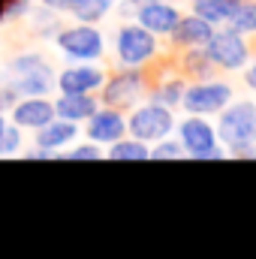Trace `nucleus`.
I'll return each mask as SVG.
<instances>
[{
    "label": "nucleus",
    "instance_id": "nucleus-9",
    "mask_svg": "<svg viewBox=\"0 0 256 259\" xmlns=\"http://www.w3.org/2000/svg\"><path fill=\"white\" fill-rule=\"evenodd\" d=\"M106 69L97 66V61L69 64L58 72V94H97L106 81Z\"/></svg>",
    "mask_w": 256,
    "mask_h": 259
},
{
    "label": "nucleus",
    "instance_id": "nucleus-28",
    "mask_svg": "<svg viewBox=\"0 0 256 259\" xmlns=\"http://www.w3.org/2000/svg\"><path fill=\"white\" fill-rule=\"evenodd\" d=\"M18 100H21V94L15 91V84H12V81H3V84H0V112L9 115V109H12Z\"/></svg>",
    "mask_w": 256,
    "mask_h": 259
},
{
    "label": "nucleus",
    "instance_id": "nucleus-26",
    "mask_svg": "<svg viewBox=\"0 0 256 259\" xmlns=\"http://www.w3.org/2000/svg\"><path fill=\"white\" fill-rule=\"evenodd\" d=\"M64 160H103L106 157V148L97 145V142H81V145H72V148H64L61 151Z\"/></svg>",
    "mask_w": 256,
    "mask_h": 259
},
{
    "label": "nucleus",
    "instance_id": "nucleus-2",
    "mask_svg": "<svg viewBox=\"0 0 256 259\" xmlns=\"http://www.w3.org/2000/svg\"><path fill=\"white\" fill-rule=\"evenodd\" d=\"M115 58L121 66H151L163 58L160 36L139 21H124L115 33Z\"/></svg>",
    "mask_w": 256,
    "mask_h": 259
},
{
    "label": "nucleus",
    "instance_id": "nucleus-15",
    "mask_svg": "<svg viewBox=\"0 0 256 259\" xmlns=\"http://www.w3.org/2000/svg\"><path fill=\"white\" fill-rule=\"evenodd\" d=\"M211 33H214V24H211V21H205L202 15H196V12L181 15V18H178V24H175V30L169 33V39H172V52L205 46V42L211 39Z\"/></svg>",
    "mask_w": 256,
    "mask_h": 259
},
{
    "label": "nucleus",
    "instance_id": "nucleus-18",
    "mask_svg": "<svg viewBox=\"0 0 256 259\" xmlns=\"http://www.w3.org/2000/svg\"><path fill=\"white\" fill-rule=\"evenodd\" d=\"M97 109H100L97 94H58L55 100V115L72 124H84Z\"/></svg>",
    "mask_w": 256,
    "mask_h": 259
},
{
    "label": "nucleus",
    "instance_id": "nucleus-21",
    "mask_svg": "<svg viewBox=\"0 0 256 259\" xmlns=\"http://www.w3.org/2000/svg\"><path fill=\"white\" fill-rule=\"evenodd\" d=\"M27 18H30V27H33V33H36L39 39H55V33L64 27L61 12H55V9H49V6H36V12L30 9Z\"/></svg>",
    "mask_w": 256,
    "mask_h": 259
},
{
    "label": "nucleus",
    "instance_id": "nucleus-11",
    "mask_svg": "<svg viewBox=\"0 0 256 259\" xmlns=\"http://www.w3.org/2000/svg\"><path fill=\"white\" fill-rule=\"evenodd\" d=\"M181 15H184V12H181L172 0H160V3H142L133 18H136L142 27H148L151 33L169 36V33L175 30V24H178Z\"/></svg>",
    "mask_w": 256,
    "mask_h": 259
},
{
    "label": "nucleus",
    "instance_id": "nucleus-27",
    "mask_svg": "<svg viewBox=\"0 0 256 259\" xmlns=\"http://www.w3.org/2000/svg\"><path fill=\"white\" fill-rule=\"evenodd\" d=\"M187 154H184V145L178 142V139H160V142H154V148H151V157L148 160H184Z\"/></svg>",
    "mask_w": 256,
    "mask_h": 259
},
{
    "label": "nucleus",
    "instance_id": "nucleus-14",
    "mask_svg": "<svg viewBox=\"0 0 256 259\" xmlns=\"http://www.w3.org/2000/svg\"><path fill=\"white\" fill-rule=\"evenodd\" d=\"M3 81H12L21 97H52L58 91V69L46 61V64L33 66L15 78H3Z\"/></svg>",
    "mask_w": 256,
    "mask_h": 259
},
{
    "label": "nucleus",
    "instance_id": "nucleus-8",
    "mask_svg": "<svg viewBox=\"0 0 256 259\" xmlns=\"http://www.w3.org/2000/svg\"><path fill=\"white\" fill-rule=\"evenodd\" d=\"M178 127V142L190 160H226V148L217 142V130L202 115H187Z\"/></svg>",
    "mask_w": 256,
    "mask_h": 259
},
{
    "label": "nucleus",
    "instance_id": "nucleus-32",
    "mask_svg": "<svg viewBox=\"0 0 256 259\" xmlns=\"http://www.w3.org/2000/svg\"><path fill=\"white\" fill-rule=\"evenodd\" d=\"M9 3H12V0H0V15H3V9H6Z\"/></svg>",
    "mask_w": 256,
    "mask_h": 259
},
{
    "label": "nucleus",
    "instance_id": "nucleus-5",
    "mask_svg": "<svg viewBox=\"0 0 256 259\" xmlns=\"http://www.w3.org/2000/svg\"><path fill=\"white\" fill-rule=\"evenodd\" d=\"M217 142L229 148L256 142V103L253 100H232L217 112Z\"/></svg>",
    "mask_w": 256,
    "mask_h": 259
},
{
    "label": "nucleus",
    "instance_id": "nucleus-16",
    "mask_svg": "<svg viewBox=\"0 0 256 259\" xmlns=\"http://www.w3.org/2000/svg\"><path fill=\"white\" fill-rule=\"evenodd\" d=\"M184 88H187V78H184L178 69H175V72H160L157 78H151L145 100L160 103V106H166V109H178V106H181V97H184Z\"/></svg>",
    "mask_w": 256,
    "mask_h": 259
},
{
    "label": "nucleus",
    "instance_id": "nucleus-31",
    "mask_svg": "<svg viewBox=\"0 0 256 259\" xmlns=\"http://www.w3.org/2000/svg\"><path fill=\"white\" fill-rule=\"evenodd\" d=\"M9 121H6V112H0V133H3V127H6Z\"/></svg>",
    "mask_w": 256,
    "mask_h": 259
},
{
    "label": "nucleus",
    "instance_id": "nucleus-23",
    "mask_svg": "<svg viewBox=\"0 0 256 259\" xmlns=\"http://www.w3.org/2000/svg\"><path fill=\"white\" fill-rule=\"evenodd\" d=\"M49 58L42 55V52H36V49H27V52H18V55H12V61L9 66L3 69V78H15V75H21V72H27V69H33V66L46 64Z\"/></svg>",
    "mask_w": 256,
    "mask_h": 259
},
{
    "label": "nucleus",
    "instance_id": "nucleus-19",
    "mask_svg": "<svg viewBox=\"0 0 256 259\" xmlns=\"http://www.w3.org/2000/svg\"><path fill=\"white\" fill-rule=\"evenodd\" d=\"M241 3H244V0H196V3H193V12L202 15L205 21H211L214 27H220V24H226V21L235 15V9H238Z\"/></svg>",
    "mask_w": 256,
    "mask_h": 259
},
{
    "label": "nucleus",
    "instance_id": "nucleus-33",
    "mask_svg": "<svg viewBox=\"0 0 256 259\" xmlns=\"http://www.w3.org/2000/svg\"><path fill=\"white\" fill-rule=\"evenodd\" d=\"M142 3H160V0H142Z\"/></svg>",
    "mask_w": 256,
    "mask_h": 259
},
{
    "label": "nucleus",
    "instance_id": "nucleus-22",
    "mask_svg": "<svg viewBox=\"0 0 256 259\" xmlns=\"http://www.w3.org/2000/svg\"><path fill=\"white\" fill-rule=\"evenodd\" d=\"M115 3H118V0H81L69 15H72L75 21H84V24H100V21L115 9Z\"/></svg>",
    "mask_w": 256,
    "mask_h": 259
},
{
    "label": "nucleus",
    "instance_id": "nucleus-24",
    "mask_svg": "<svg viewBox=\"0 0 256 259\" xmlns=\"http://www.w3.org/2000/svg\"><path fill=\"white\" fill-rule=\"evenodd\" d=\"M226 27H232V30H238L244 36H253L256 33V0H244L235 9V15L226 21Z\"/></svg>",
    "mask_w": 256,
    "mask_h": 259
},
{
    "label": "nucleus",
    "instance_id": "nucleus-6",
    "mask_svg": "<svg viewBox=\"0 0 256 259\" xmlns=\"http://www.w3.org/2000/svg\"><path fill=\"white\" fill-rule=\"evenodd\" d=\"M235 100V88L226 78H205V81H187L181 106L187 115H217L223 106Z\"/></svg>",
    "mask_w": 256,
    "mask_h": 259
},
{
    "label": "nucleus",
    "instance_id": "nucleus-17",
    "mask_svg": "<svg viewBox=\"0 0 256 259\" xmlns=\"http://www.w3.org/2000/svg\"><path fill=\"white\" fill-rule=\"evenodd\" d=\"M36 136H33V145H39V148H46V151H55L58 157H61V151L69 148L75 139H78V124H72V121H64V118H52L46 127L33 130Z\"/></svg>",
    "mask_w": 256,
    "mask_h": 259
},
{
    "label": "nucleus",
    "instance_id": "nucleus-4",
    "mask_svg": "<svg viewBox=\"0 0 256 259\" xmlns=\"http://www.w3.org/2000/svg\"><path fill=\"white\" fill-rule=\"evenodd\" d=\"M205 52H208V58L214 61V66L220 72H241L256 55L253 42L244 33H238V30H232L226 24L214 27L211 39L205 42Z\"/></svg>",
    "mask_w": 256,
    "mask_h": 259
},
{
    "label": "nucleus",
    "instance_id": "nucleus-7",
    "mask_svg": "<svg viewBox=\"0 0 256 259\" xmlns=\"http://www.w3.org/2000/svg\"><path fill=\"white\" fill-rule=\"evenodd\" d=\"M175 109H166V106H160V103H151V100H145V103H139V106H133L130 109V118H127V133L133 139H142V142H160V139H166V136H172V130H175Z\"/></svg>",
    "mask_w": 256,
    "mask_h": 259
},
{
    "label": "nucleus",
    "instance_id": "nucleus-12",
    "mask_svg": "<svg viewBox=\"0 0 256 259\" xmlns=\"http://www.w3.org/2000/svg\"><path fill=\"white\" fill-rule=\"evenodd\" d=\"M9 115H12V124H18L21 130H39L52 118H58L55 115V100H49V97H21L9 109Z\"/></svg>",
    "mask_w": 256,
    "mask_h": 259
},
{
    "label": "nucleus",
    "instance_id": "nucleus-25",
    "mask_svg": "<svg viewBox=\"0 0 256 259\" xmlns=\"http://www.w3.org/2000/svg\"><path fill=\"white\" fill-rule=\"evenodd\" d=\"M21 148H24V130L9 121L0 133V157H18Z\"/></svg>",
    "mask_w": 256,
    "mask_h": 259
},
{
    "label": "nucleus",
    "instance_id": "nucleus-34",
    "mask_svg": "<svg viewBox=\"0 0 256 259\" xmlns=\"http://www.w3.org/2000/svg\"><path fill=\"white\" fill-rule=\"evenodd\" d=\"M190 3H196V0H190Z\"/></svg>",
    "mask_w": 256,
    "mask_h": 259
},
{
    "label": "nucleus",
    "instance_id": "nucleus-13",
    "mask_svg": "<svg viewBox=\"0 0 256 259\" xmlns=\"http://www.w3.org/2000/svg\"><path fill=\"white\" fill-rule=\"evenodd\" d=\"M169 61L172 66L187 78V81H205V78H214L220 69L214 66V61L208 58L205 46H196V49H178V52H169Z\"/></svg>",
    "mask_w": 256,
    "mask_h": 259
},
{
    "label": "nucleus",
    "instance_id": "nucleus-3",
    "mask_svg": "<svg viewBox=\"0 0 256 259\" xmlns=\"http://www.w3.org/2000/svg\"><path fill=\"white\" fill-rule=\"evenodd\" d=\"M55 49L64 55L69 64H81V61H103L106 55V36L97 24H84V21H75V24H64L58 33H55Z\"/></svg>",
    "mask_w": 256,
    "mask_h": 259
},
{
    "label": "nucleus",
    "instance_id": "nucleus-30",
    "mask_svg": "<svg viewBox=\"0 0 256 259\" xmlns=\"http://www.w3.org/2000/svg\"><path fill=\"white\" fill-rule=\"evenodd\" d=\"M241 72H244V84H247L250 91H256V55L250 58V64L244 66Z\"/></svg>",
    "mask_w": 256,
    "mask_h": 259
},
{
    "label": "nucleus",
    "instance_id": "nucleus-29",
    "mask_svg": "<svg viewBox=\"0 0 256 259\" xmlns=\"http://www.w3.org/2000/svg\"><path fill=\"white\" fill-rule=\"evenodd\" d=\"M18 157H24V160H55L58 154H55V151H46V148H39V145H33V148H21Z\"/></svg>",
    "mask_w": 256,
    "mask_h": 259
},
{
    "label": "nucleus",
    "instance_id": "nucleus-1",
    "mask_svg": "<svg viewBox=\"0 0 256 259\" xmlns=\"http://www.w3.org/2000/svg\"><path fill=\"white\" fill-rule=\"evenodd\" d=\"M148 84H151V69L148 66H118L112 75H106L103 88L97 91L100 106L130 112L133 106H139L145 100Z\"/></svg>",
    "mask_w": 256,
    "mask_h": 259
},
{
    "label": "nucleus",
    "instance_id": "nucleus-20",
    "mask_svg": "<svg viewBox=\"0 0 256 259\" xmlns=\"http://www.w3.org/2000/svg\"><path fill=\"white\" fill-rule=\"evenodd\" d=\"M106 157L109 160H148L151 157V145L142 142V139H133V136H121L118 142L106 145Z\"/></svg>",
    "mask_w": 256,
    "mask_h": 259
},
{
    "label": "nucleus",
    "instance_id": "nucleus-10",
    "mask_svg": "<svg viewBox=\"0 0 256 259\" xmlns=\"http://www.w3.org/2000/svg\"><path fill=\"white\" fill-rule=\"evenodd\" d=\"M84 136L97 145H112L118 142L121 136H127V112L121 109H109V106H100L88 121H84Z\"/></svg>",
    "mask_w": 256,
    "mask_h": 259
}]
</instances>
